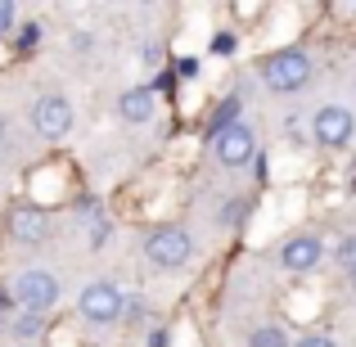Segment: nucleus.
<instances>
[{
  "mask_svg": "<svg viewBox=\"0 0 356 347\" xmlns=\"http://www.w3.org/2000/svg\"><path fill=\"white\" fill-rule=\"evenodd\" d=\"M261 81L270 90H280V95H293V90H302L312 81V59L302 50H280L261 63Z\"/></svg>",
  "mask_w": 356,
  "mask_h": 347,
  "instance_id": "nucleus-1",
  "label": "nucleus"
},
{
  "mask_svg": "<svg viewBox=\"0 0 356 347\" xmlns=\"http://www.w3.org/2000/svg\"><path fill=\"white\" fill-rule=\"evenodd\" d=\"M122 312H127V302H122V289L113 280H95V284L81 289V316L90 325H113L122 321Z\"/></svg>",
  "mask_w": 356,
  "mask_h": 347,
  "instance_id": "nucleus-2",
  "label": "nucleus"
},
{
  "mask_svg": "<svg viewBox=\"0 0 356 347\" xmlns=\"http://www.w3.org/2000/svg\"><path fill=\"white\" fill-rule=\"evenodd\" d=\"M145 252H149V261H158V266L172 271V266H185V261L194 257V239H190L181 226H163V230L149 234Z\"/></svg>",
  "mask_w": 356,
  "mask_h": 347,
  "instance_id": "nucleus-3",
  "label": "nucleus"
},
{
  "mask_svg": "<svg viewBox=\"0 0 356 347\" xmlns=\"http://www.w3.org/2000/svg\"><path fill=\"white\" fill-rule=\"evenodd\" d=\"M14 298L27 307V312H50L54 302H59V280L50 275V271H23L18 275V284H14Z\"/></svg>",
  "mask_w": 356,
  "mask_h": 347,
  "instance_id": "nucleus-4",
  "label": "nucleus"
},
{
  "mask_svg": "<svg viewBox=\"0 0 356 347\" xmlns=\"http://www.w3.org/2000/svg\"><path fill=\"white\" fill-rule=\"evenodd\" d=\"M32 127L41 131L45 140L68 136V127H72V104H68V99H59V95L36 99V104H32Z\"/></svg>",
  "mask_w": 356,
  "mask_h": 347,
  "instance_id": "nucleus-5",
  "label": "nucleus"
},
{
  "mask_svg": "<svg viewBox=\"0 0 356 347\" xmlns=\"http://www.w3.org/2000/svg\"><path fill=\"white\" fill-rule=\"evenodd\" d=\"M252 127H243V122H235V127H226V131H217L212 136V154L221 158L226 167H243L252 158Z\"/></svg>",
  "mask_w": 356,
  "mask_h": 347,
  "instance_id": "nucleus-6",
  "label": "nucleus"
},
{
  "mask_svg": "<svg viewBox=\"0 0 356 347\" xmlns=\"http://www.w3.org/2000/svg\"><path fill=\"white\" fill-rule=\"evenodd\" d=\"M312 136L321 140V145H348L352 140V113L348 108H321V113L312 118Z\"/></svg>",
  "mask_w": 356,
  "mask_h": 347,
  "instance_id": "nucleus-7",
  "label": "nucleus"
},
{
  "mask_svg": "<svg viewBox=\"0 0 356 347\" xmlns=\"http://www.w3.org/2000/svg\"><path fill=\"white\" fill-rule=\"evenodd\" d=\"M9 234L14 239H23V243H41L45 234H50V221H45V212L41 208H14L9 212Z\"/></svg>",
  "mask_w": 356,
  "mask_h": 347,
  "instance_id": "nucleus-8",
  "label": "nucleus"
},
{
  "mask_svg": "<svg viewBox=\"0 0 356 347\" xmlns=\"http://www.w3.org/2000/svg\"><path fill=\"white\" fill-rule=\"evenodd\" d=\"M321 252H325V243H321V239H312V234H298V239H289V243H284L280 261H284L289 271H312L316 261H321Z\"/></svg>",
  "mask_w": 356,
  "mask_h": 347,
  "instance_id": "nucleus-9",
  "label": "nucleus"
},
{
  "mask_svg": "<svg viewBox=\"0 0 356 347\" xmlns=\"http://www.w3.org/2000/svg\"><path fill=\"white\" fill-rule=\"evenodd\" d=\"M154 108H158V95L149 86H136V90H127V95H122L118 113L127 118V122H149V118H154Z\"/></svg>",
  "mask_w": 356,
  "mask_h": 347,
  "instance_id": "nucleus-10",
  "label": "nucleus"
},
{
  "mask_svg": "<svg viewBox=\"0 0 356 347\" xmlns=\"http://www.w3.org/2000/svg\"><path fill=\"white\" fill-rule=\"evenodd\" d=\"M248 347H289V339L275 330V325H261V330L248 334Z\"/></svg>",
  "mask_w": 356,
  "mask_h": 347,
  "instance_id": "nucleus-11",
  "label": "nucleus"
},
{
  "mask_svg": "<svg viewBox=\"0 0 356 347\" xmlns=\"http://www.w3.org/2000/svg\"><path fill=\"white\" fill-rule=\"evenodd\" d=\"M334 257H339V266L348 271V275H356V234H348V239L339 243V252H334Z\"/></svg>",
  "mask_w": 356,
  "mask_h": 347,
  "instance_id": "nucleus-12",
  "label": "nucleus"
},
{
  "mask_svg": "<svg viewBox=\"0 0 356 347\" xmlns=\"http://www.w3.org/2000/svg\"><path fill=\"white\" fill-rule=\"evenodd\" d=\"M14 334H18V339H32V334H41V316H36V312H23V316L14 321Z\"/></svg>",
  "mask_w": 356,
  "mask_h": 347,
  "instance_id": "nucleus-13",
  "label": "nucleus"
},
{
  "mask_svg": "<svg viewBox=\"0 0 356 347\" xmlns=\"http://www.w3.org/2000/svg\"><path fill=\"white\" fill-rule=\"evenodd\" d=\"M235 113H239V99H226V104H221V113H217V131L235 127Z\"/></svg>",
  "mask_w": 356,
  "mask_h": 347,
  "instance_id": "nucleus-14",
  "label": "nucleus"
},
{
  "mask_svg": "<svg viewBox=\"0 0 356 347\" xmlns=\"http://www.w3.org/2000/svg\"><path fill=\"white\" fill-rule=\"evenodd\" d=\"M9 27H14V5H9V0H0V36H5Z\"/></svg>",
  "mask_w": 356,
  "mask_h": 347,
  "instance_id": "nucleus-15",
  "label": "nucleus"
},
{
  "mask_svg": "<svg viewBox=\"0 0 356 347\" xmlns=\"http://www.w3.org/2000/svg\"><path fill=\"white\" fill-rule=\"evenodd\" d=\"M226 221H230V226H239V221H243V203H230V208H226Z\"/></svg>",
  "mask_w": 356,
  "mask_h": 347,
  "instance_id": "nucleus-16",
  "label": "nucleus"
},
{
  "mask_svg": "<svg viewBox=\"0 0 356 347\" xmlns=\"http://www.w3.org/2000/svg\"><path fill=\"white\" fill-rule=\"evenodd\" d=\"M298 347H334V343H330V339H302Z\"/></svg>",
  "mask_w": 356,
  "mask_h": 347,
  "instance_id": "nucleus-17",
  "label": "nucleus"
},
{
  "mask_svg": "<svg viewBox=\"0 0 356 347\" xmlns=\"http://www.w3.org/2000/svg\"><path fill=\"white\" fill-rule=\"evenodd\" d=\"M0 140H5V122H0Z\"/></svg>",
  "mask_w": 356,
  "mask_h": 347,
  "instance_id": "nucleus-18",
  "label": "nucleus"
},
{
  "mask_svg": "<svg viewBox=\"0 0 356 347\" xmlns=\"http://www.w3.org/2000/svg\"><path fill=\"white\" fill-rule=\"evenodd\" d=\"M352 289H356V275H352Z\"/></svg>",
  "mask_w": 356,
  "mask_h": 347,
  "instance_id": "nucleus-19",
  "label": "nucleus"
}]
</instances>
